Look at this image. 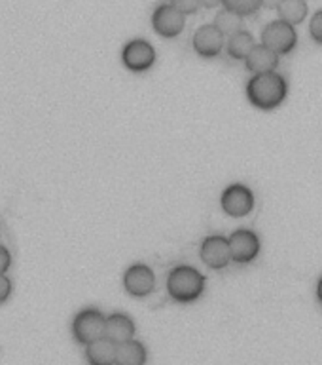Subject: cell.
Listing matches in <instances>:
<instances>
[{"label": "cell", "mask_w": 322, "mask_h": 365, "mask_svg": "<svg viewBox=\"0 0 322 365\" xmlns=\"http://www.w3.org/2000/svg\"><path fill=\"white\" fill-rule=\"evenodd\" d=\"M286 96H289V84L283 74H279L277 71L252 74V78L247 82V99L252 107L260 110H273L281 107Z\"/></svg>", "instance_id": "6da1fadb"}, {"label": "cell", "mask_w": 322, "mask_h": 365, "mask_svg": "<svg viewBox=\"0 0 322 365\" xmlns=\"http://www.w3.org/2000/svg\"><path fill=\"white\" fill-rule=\"evenodd\" d=\"M167 291L173 301L182 304L198 301L205 291V276L190 264H178L167 276Z\"/></svg>", "instance_id": "7a4b0ae2"}, {"label": "cell", "mask_w": 322, "mask_h": 365, "mask_svg": "<svg viewBox=\"0 0 322 365\" xmlns=\"http://www.w3.org/2000/svg\"><path fill=\"white\" fill-rule=\"evenodd\" d=\"M262 44L275 51L279 57L286 56L298 46V31L294 25L283 19H275L267 23L262 31Z\"/></svg>", "instance_id": "3957f363"}, {"label": "cell", "mask_w": 322, "mask_h": 365, "mask_svg": "<svg viewBox=\"0 0 322 365\" xmlns=\"http://www.w3.org/2000/svg\"><path fill=\"white\" fill-rule=\"evenodd\" d=\"M104 319H107V316L97 308H85V310L76 314L73 322L74 341L87 346L90 342L104 336Z\"/></svg>", "instance_id": "277c9868"}, {"label": "cell", "mask_w": 322, "mask_h": 365, "mask_svg": "<svg viewBox=\"0 0 322 365\" xmlns=\"http://www.w3.org/2000/svg\"><path fill=\"white\" fill-rule=\"evenodd\" d=\"M220 205L230 217H245L254 210V194L241 182H233L222 192Z\"/></svg>", "instance_id": "5b68a950"}, {"label": "cell", "mask_w": 322, "mask_h": 365, "mask_svg": "<svg viewBox=\"0 0 322 365\" xmlns=\"http://www.w3.org/2000/svg\"><path fill=\"white\" fill-rule=\"evenodd\" d=\"M122 61L133 73H144L156 63V50L144 38L129 40L122 50Z\"/></svg>", "instance_id": "8992f818"}, {"label": "cell", "mask_w": 322, "mask_h": 365, "mask_svg": "<svg viewBox=\"0 0 322 365\" xmlns=\"http://www.w3.org/2000/svg\"><path fill=\"white\" fill-rule=\"evenodd\" d=\"M227 244H230L232 261L239 262V264H249L260 253V238H258V234L249 230V228L235 230L227 238Z\"/></svg>", "instance_id": "52a82bcc"}, {"label": "cell", "mask_w": 322, "mask_h": 365, "mask_svg": "<svg viewBox=\"0 0 322 365\" xmlns=\"http://www.w3.org/2000/svg\"><path fill=\"white\" fill-rule=\"evenodd\" d=\"M184 25H186V16L181 14L171 4H161L154 10L152 27L163 38H175V36H178L184 31Z\"/></svg>", "instance_id": "ba28073f"}, {"label": "cell", "mask_w": 322, "mask_h": 365, "mask_svg": "<svg viewBox=\"0 0 322 365\" xmlns=\"http://www.w3.org/2000/svg\"><path fill=\"white\" fill-rule=\"evenodd\" d=\"M199 257L201 261L213 270H222L226 268L232 261V253H230V244L227 238L220 234H213L203 240V244L199 247Z\"/></svg>", "instance_id": "9c48e42d"}, {"label": "cell", "mask_w": 322, "mask_h": 365, "mask_svg": "<svg viewBox=\"0 0 322 365\" xmlns=\"http://www.w3.org/2000/svg\"><path fill=\"white\" fill-rule=\"evenodd\" d=\"M124 287L131 297H148L156 289V276L152 268L142 262L131 264L124 274Z\"/></svg>", "instance_id": "30bf717a"}, {"label": "cell", "mask_w": 322, "mask_h": 365, "mask_svg": "<svg viewBox=\"0 0 322 365\" xmlns=\"http://www.w3.org/2000/svg\"><path fill=\"white\" fill-rule=\"evenodd\" d=\"M192 44L201 57H216L226 46V36L213 23H207L193 33Z\"/></svg>", "instance_id": "8fae6325"}, {"label": "cell", "mask_w": 322, "mask_h": 365, "mask_svg": "<svg viewBox=\"0 0 322 365\" xmlns=\"http://www.w3.org/2000/svg\"><path fill=\"white\" fill-rule=\"evenodd\" d=\"M104 336L116 344L131 341L135 336V322L127 314L114 312L104 319Z\"/></svg>", "instance_id": "7c38bea8"}, {"label": "cell", "mask_w": 322, "mask_h": 365, "mask_svg": "<svg viewBox=\"0 0 322 365\" xmlns=\"http://www.w3.org/2000/svg\"><path fill=\"white\" fill-rule=\"evenodd\" d=\"M245 65L252 74L272 73V71H277L279 56L264 44H254L249 56L245 57Z\"/></svg>", "instance_id": "4fadbf2b"}, {"label": "cell", "mask_w": 322, "mask_h": 365, "mask_svg": "<svg viewBox=\"0 0 322 365\" xmlns=\"http://www.w3.org/2000/svg\"><path fill=\"white\" fill-rule=\"evenodd\" d=\"M116 342L101 336L85 346V359L90 365H116Z\"/></svg>", "instance_id": "5bb4252c"}, {"label": "cell", "mask_w": 322, "mask_h": 365, "mask_svg": "<svg viewBox=\"0 0 322 365\" xmlns=\"http://www.w3.org/2000/svg\"><path fill=\"white\" fill-rule=\"evenodd\" d=\"M146 358V348L135 339L119 342L116 346V365H144Z\"/></svg>", "instance_id": "9a60e30c"}, {"label": "cell", "mask_w": 322, "mask_h": 365, "mask_svg": "<svg viewBox=\"0 0 322 365\" xmlns=\"http://www.w3.org/2000/svg\"><path fill=\"white\" fill-rule=\"evenodd\" d=\"M254 36L249 33V31H237V33L230 34V38L226 42V50L230 53V57L233 59H239V61H245V57L249 56L250 50L254 48Z\"/></svg>", "instance_id": "2e32d148"}, {"label": "cell", "mask_w": 322, "mask_h": 365, "mask_svg": "<svg viewBox=\"0 0 322 365\" xmlns=\"http://www.w3.org/2000/svg\"><path fill=\"white\" fill-rule=\"evenodd\" d=\"M279 19L290 23V25H298V23L306 21L307 14H309V6L306 0H283L277 8Z\"/></svg>", "instance_id": "e0dca14e"}, {"label": "cell", "mask_w": 322, "mask_h": 365, "mask_svg": "<svg viewBox=\"0 0 322 365\" xmlns=\"http://www.w3.org/2000/svg\"><path fill=\"white\" fill-rule=\"evenodd\" d=\"M218 31H220L224 36H230V34L237 33V31H241L243 29V17L237 16L235 11H230V10H220L218 14H216L215 17V23H213Z\"/></svg>", "instance_id": "ac0fdd59"}, {"label": "cell", "mask_w": 322, "mask_h": 365, "mask_svg": "<svg viewBox=\"0 0 322 365\" xmlns=\"http://www.w3.org/2000/svg\"><path fill=\"white\" fill-rule=\"evenodd\" d=\"M224 8L235 11L237 16H252L262 8V0H222Z\"/></svg>", "instance_id": "d6986e66"}, {"label": "cell", "mask_w": 322, "mask_h": 365, "mask_svg": "<svg viewBox=\"0 0 322 365\" xmlns=\"http://www.w3.org/2000/svg\"><path fill=\"white\" fill-rule=\"evenodd\" d=\"M167 4H171L173 8L184 14V16H190V14H195L199 10V0H169Z\"/></svg>", "instance_id": "ffe728a7"}, {"label": "cell", "mask_w": 322, "mask_h": 365, "mask_svg": "<svg viewBox=\"0 0 322 365\" xmlns=\"http://www.w3.org/2000/svg\"><path fill=\"white\" fill-rule=\"evenodd\" d=\"M309 34L315 42L322 44V10H317L313 14L311 21H309Z\"/></svg>", "instance_id": "44dd1931"}, {"label": "cell", "mask_w": 322, "mask_h": 365, "mask_svg": "<svg viewBox=\"0 0 322 365\" xmlns=\"http://www.w3.org/2000/svg\"><path fill=\"white\" fill-rule=\"evenodd\" d=\"M11 293V282L6 274H0V304L10 297Z\"/></svg>", "instance_id": "7402d4cb"}, {"label": "cell", "mask_w": 322, "mask_h": 365, "mask_svg": "<svg viewBox=\"0 0 322 365\" xmlns=\"http://www.w3.org/2000/svg\"><path fill=\"white\" fill-rule=\"evenodd\" d=\"M11 264V255L10 251L6 250L4 245H0V274H6V270Z\"/></svg>", "instance_id": "603a6c76"}, {"label": "cell", "mask_w": 322, "mask_h": 365, "mask_svg": "<svg viewBox=\"0 0 322 365\" xmlns=\"http://www.w3.org/2000/svg\"><path fill=\"white\" fill-rule=\"evenodd\" d=\"M281 2H283V0H262V6H264V8H269V10H277Z\"/></svg>", "instance_id": "cb8c5ba5"}, {"label": "cell", "mask_w": 322, "mask_h": 365, "mask_svg": "<svg viewBox=\"0 0 322 365\" xmlns=\"http://www.w3.org/2000/svg\"><path fill=\"white\" fill-rule=\"evenodd\" d=\"M199 4L205 8H216L218 4H222V0H199Z\"/></svg>", "instance_id": "d4e9b609"}, {"label": "cell", "mask_w": 322, "mask_h": 365, "mask_svg": "<svg viewBox=\"0 0 322 365\" xmlns=\"http://www.w3.org/2000/svg\"><path fill=\"white\" fill-rule=\"evenodd\" d=\"M317 299H318V302L322 304V278L317 282Z\"/></svg>", "instance_id": "484cf974"}]
</instances>
